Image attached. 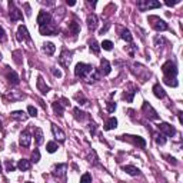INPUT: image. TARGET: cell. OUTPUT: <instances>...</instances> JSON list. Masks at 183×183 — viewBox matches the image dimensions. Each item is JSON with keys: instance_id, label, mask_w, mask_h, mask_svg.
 I'll return each instance as SVG.
<instances>
[{"instance_id": "1", "label": "cell", "mask_w": 183, "mask_h": 183, "mask_svg": "<svg viewBox=\"0 0 183 183\" xmlns=\"http://www.w3.org/2000/svg\"><path fill=\"white\" fill-rule=\"evenodd\" d=\"M162 72L164 75V79H176V75H177V68L176 64L173 63L172 60H169L162 66Z\"/></svg>"}, {"instance_id": "2", "label": "cell", "mask_w": 183, "mask_h": 183, "mask_svg": "<svg viewBox=\"0 0 183 183\" xmlns=\"http://www.w3.org/2000/svg\"><path fill=\"white\" fill-rule=\"evenodd\" d=\"M90 72H93V68L90 64H86V63H77L75 68V75L80 79H85Z\"/></svg>"}, {"instance_id": "3", "label": "cell", "mask_w": 183, "mask_h": 183, "mask_svg": "<svg viewBox=\"0 0 183 183\" xmlns=\"http://www.w3.org/2000/svg\"><path fill=\"white\" fill-rule=\"evenodd\" d=\"M149 20L150 22H155V23H152V27H153L155 30H157V32H164V30H168V23L164 22V20L159 19V17H156V16H150Z\"/></svg>"}, {"instance_id": "4", "label": "cell", "mask_w": 183, "mask_h": 183, "mask_svg": "<svg viewBox=\"0 0 183 183\" xmlns=\"http://www.w3.org/2000/svg\"><path fill=\"white\" fill-rule=\"evenodd\" d=\"M72 56H73V53L69 52V50H63V52L60 53V57H59V63L63 66V68L68 69L69 64H70V60H72Z\"/></svg>"}, {"instance_id": "5", "label": "cell", "mask_w": 183, "mask_h": 183, "mask_svg": "<svg viewBox=\"0 0 183 183\" xmlns=\"http://www.w3.org/2000/svg\"><path fill=\"white\" fill-rule=\"evenodd\" d=\"M50 22H52V15L49 11L41 10L37 16V23L40 26H46V24H50Z\"/></svg>"}, {"instance_id": "6", "label": "cell", "mask_w": 183, "mask_h": 183, "mask_svg": "<svg viewBox=\"0 0 183 183\" xmlns=\"http://www.w3.org/2000/svg\"><path fill=\"white\" fill-rule=\"evenodd\" d=\"M159 130H160L162 133H164L166 136H175L176 135V129L172 126V124L166 123V122L159 124Z\"/></svg>"}, {"instance_id": "7", "label": "cell", "mask_w": 183, "mask_h": 183, "mask_svg": "<svg viewBox=\"0 0 183 183\" xmlns=\"http://www.w3.org/2000/svg\"><path fill=\"white\" fill-rule=\"evenodd\" d=\"M143 112H145L146 116H147V117H150V119H153V120L159 119V115H157V112L149 105V103H147V102H145V103H143Z\"/></svg>"}, {"instance_id": "8", "label": "cell", "mask_w": 183, "mask_h": 183, "mask_svg": "<svg viewBox=\"0 0 183 183\" xmlns=\"http://www.w3.org/2000/svg\"><path fill=\"white\" fill-rule=\"evenodd\" d=\"M137 6L142 11H146V10H149V9L160 7V3H159V2H139Z\"/></svg>"}, {"instance_id": "9", "label": "cell", "mask_w": 183, "mask_h": 183, "mask_svg": "<svg viewBox=\"0 0 183 183\" xmlns=\"http://www.w3.org/2000/svg\"><path fill=\"white\" fill-rule=\"evenodd\" d=\"M10 6V19L11 22H16V20H22L23 19V15L20 13L19 9H16V6L13 3L9 4Z\"/></svg>"}, {"instance_id": "10", "label": "cell", "mask_w": 183, "mask_h": 183, "mask_svg": "<svg viewBox=\"0 0 183 183\" xmlns=\"http://www.w3.org/2000/svg\"><path fill=\"white\" fill-rule=\"evenodd\" d=\"M17 39H19L20 41H24V40L30 41V36H29V33H27L26 26H23V24L19 26V29H17Z\"/></svg>"}, {"instance_id": "11", "label": "cell", "mask_w": 183, "mask_h": 183, "mask_svg": "<svg viewBox=\"0 0 183 183\" xmlns=\"http://www.w3.org/2000/svg\"><path fill=\"white\" fill-rule=\"evenodd\" d=\"M57 33L56 27L50 26V24H46V26H40V34H47V36H54Z\"/></svg>"}, {"instance_id": "12", "label": "cell", "mask_w": 183, "mask_h": 183, "mask_svg": "<svg viewBox=\"0 0 183 183\" xmlns=\"http://www.w3.org/2000/svg\"><path fill=\"white\" fill-rule=\"evenodd\" d=\"M87 27H89V30H92V32H94L97 27V16L94 15V13H92V15L87 16Z\"/></svg>"}, {"instance_id": "13", "label": "cell", "mask_w": 183, "mask_h": 183, "mask_svg": "<svg viewBox=\"0 0 183 183\" xmlns=\"http://www.w3.org/2000/svg\"><path fill=\"white\" fill-rule=\"evenodd\" d=\"M110 72H112V66H110V63H109L106 59H103L100 62V75L107 76Z\"/></svg>"}, {"instance_id": "14", "label": "cell", "mask_w": 183, "mask_h": 183, "mask_svg": "<svg viewBox=\"0 0 183 183\" xmlns=\"http://www.w3.org/2000/svg\"><path fill=\"white\" fill-rule=\"evenodd\" d=\"M52 132H53V135H54V137H56L59 142H64L66 135H64L63 132H62V129H59L56 124H52Z\"/></svg>"}, {"instance_id": "15", "label": "cell", "mask_w": 183, "mask_h": 183, "mask_svg": "<svg viewBox=\"0 0 183 183\" xmlns=\"http://www.w3.org/2000/svg\"><path fill=\"white\" fill-rule=\"evenodd\" d=\"M30 140H32V137H30V135H29V132L27 130H24L20 135V139H19V143L22 146H24V147H29L30 146Z\"/></svg>"}, {"instance_id": "16", "label": "cell", "mask_w": 183, "mask_h": 183, "mask_svg": "<svg viewBox=\"0 0 183 183\" xmlns=\"http://www.w3.org/2000/svg\"><path fill=\"white\" fill-rule=\"evenodd\" d=\"M36 85H37V89H39V92H40L41 94H46V93L50 92V87H49L47 85L43 82V79H41L40 76L37 77V83H36Z\"/></svg>"}, {"instance_id": "17", "label": "cell", "mask_w": 183, "mask_h": 183, "mask_svg": "<svg viewBox=\"0 0 183 183\" xmlns=\"http://www.w3.org/2000/svg\"><path fill=\"white\" fill-rule=\"evenodd\" d=\"M116 127H117V119L116 117H110V119L106 120L105 130H112V129H116Z\"/></svg>"}, {"instance_id": "18", "label": "cell", "mask_w": 183, "mask_h": 183, "mask_svg": "<svg viewBox=\"0 0 183 183\" xmlns=\"http://www.w3.org/2000/svg\"><path fill=\"white\" fill-rule=\"evenodd\" d=\"M153 93H155V96L159 97V99H163V97L166 96V93H164L163 87H162L159 83H156V85L153 86Z\"/></svg>"}, {"instance_id": "19", "label": "cell", "mask_w": 183, "mask_h": 183, "mask_svg": "<svg viewBox=\"0 0 183 183\" xmlns=\"http://www.w3.org/2000/svg\"><path fill=\"white\" fill-rule=\"evenodd\" d=\"M17 168H19V170H22V172H26V170H29V169L32 168V163H30L29 160H26V159H22V160H19V163H17Z\"/></svg>"}, {"instance_id": "20", "label": "cell", "mask_w": 183, "mask_h": 183, "mask_svg": "<svg viewBox=\"0 0 183 183\" xmlns=\"http://www.w3.org/2000/svg\"><path fill=\"white\" fill-rule=\"evenodd\" d=\"M34 140H36V145H41L43 143V132H41L40 127H36L34 129Z\"/></svg>"}, {"instance_id": "21", "label": "cell", "mask_w": 183, "mask_h": 183, "mask_svg": "<svg viewBox=\"0 0 183 183\" xmlns=\"http://www.w3.org/2000/svg\"><path fill=\"white\" fill-rule=\"evenodd\" d=\"M53 110H54V113H56V115L63 116V113H64L63 103H60V102H54V103H53Z\"/></svg>"}, {"instance_id": "22", "label": "cell", "mask_w": 183, "mask_h": 183, "mask_svg": "<svg viewBox=\"0 0 183 183\" xmlns=\"http://www.w3.org/2000/svg\"><path fill=\"white\" fill-rule=\"evenodd\" d=\"M123 170L126 173H129L130 176H136V175H139V169L137 168H135V166H130V164H127V166H123Z\"/></svg>"}, {"instance_id": "23", "label": "cell", "mask_w": 183, "mask_h": 183, "mask_svg": "<svg viewBox=\"0 0 183 183\" xmlns=\"http://www.w3.org/2000/svg\"><path fill=\"white\" fill-rule=\"evenodd\" d=\"M7 80L11 83V85H19V76L16 75V72H9L7 73Z\"/></svg>"}, {"instance_id": "24", "label": "cell", "mask_w": 183, "mask_h": 183, "mask_svg": "<svg viewBox=\"0 0 183 183\" xmlns=\"http://www.w3.org/2000/svg\"><path fill=\"white\" fill-rule=\"evenodd\" d=\"M132 137H133V143L137 145L140 149H145L146 147V140L143 137H140V136H132Z\"/></svg>"}, {"instance_id": "25", "label": "cell", "mask_w": 183, "mask_h": 183, "mask_svg": "<svg viewBox=\"0 0 183 183\" xmlns=\"http://www.w3.org/2000/svg\"><path fill=\"white\" fill-rule=\"evenodd\" d=\"M68 169V164H57L54 169V175L56 176H64V172Z\"/></svg>"}, {"instance_id": "26", "label": "cell", "mask_w": 183, "mask_h": 183, "mask_svg": "<svg viewBox=\"0 0 183 183\" xmlns=\"http://www.w3.org/2000/svg\"><path fill=\"white\" fill-rule=\"evenodd\" d=\"M43 50H45L46 54H53L54 53V50H56V47H54V45L53 43H45V46H43Z\"/></svg>"}, {"instance_id": "27", "label": "cell", "mask_w": 183, "mask_h": 183, "mask_svg": "<svg viewBox=\"0 0 183 183\" xmlns=\"http://www.w3.org/2000/svg\"><path fill=\"white\" fill-rule=\"evenodd\" d=\"M11 117L16 120H26L27 119V115L24 112H22V110H19V112H13L11 113Z\"/></svg>"}, {"instance_id": "28", "label": "cell", "mask_w": 183, "mask_h": 183, "mask_svg": "<svg viewBox=\"0 0 183 183\" xmlns=\"http://www.w3.org/2000/svg\"><path fill=\"white\" fill-rule=\"evenodd\" d=\"M120 36H122V39H123V40H126L127 43H132V40H133V37H132L130 32H129L127 29H123V30H122V34H120Z\"/></svg>"}, {"instance_id": "29", "label": "cell", "mask_w": 183, "mask_h": 183, "mask_svg": "<svg viewBox=\"0 0 183 183\" xmlns=\"http://www.w3.org/2000/svg\"><path fill=\"white\" fill-rule=\"evenodd\" d=\"M69 30H70L73 34H77L79 32H80V26H79L76 22H72V23H69Z\"/></svg>"}, {"instance_id": "30", "label": "cell", "mask_w": 183, "mask_h": 183, "mask_svg": "<svg viewBox=\"0 0 183 183\" xmlns=\"http://www.w3.org/2000/svg\"><path fill=\"white\" fill-rule=\"evenodd\" d=\"M73 113H75V117H76L77 120H83L85 117H86V113H85V112H82V110H80L79 107H75Z\"/></svg>"}, {"instance_id": "31", "label": "cell", "mask_w": 183, "mask_h": 183, "mask_svg": "<svg viewBox=\"0 0 183 183\" xmlns=\"http://www.w3.org/2000/svg\"><path fill=\"white\" fill-rule=\"evenodd\" d=\"M90 50L94 53V54H99V52H100V46L97 45L96 40H92L90 41Z\"/></svg>"}, {"instance_id": "32", "label": "cell", "mask_w": 183, "mask_h": 183, "mask_svg": "<svg viewBox=\"0 0 183 183\" xmlns=\"http://www.w3.org/2000/svg\"><path fill=\"white\" fill-rule=\"evenodd\" d=\"M46 149H47V152L49 153H54L59 147H57V143H54V142H49L47 143V146H46Z\"/></svg>"}, {"instance_id": "33", "label": "cell", "mask_w": 183, "mask_h": 183, "mask_svg": "<svg viewBox=\"0 0 183 183\" xmlns=\"http://www.w3.org/2000/svg\"><path fill=\"white\" fill-rule=\"evenodd\" d=\"M39 160H40V152H39V149H34V152L32 153V162L37 163Z\"/></svg>"}, {"instance_id": "34", "label": "cell", "mask_w": 183, "mask_h": 183, "mask_svg": "<svg viewBox=\"0 0 183 183\" xmlns=\"http://www.w3.org/2000/svg\"><path fill=\"white\" fill-rule=\"evenodd\" d=\"M100 47H103L105 50H112V49H113V43H112L110 40H105V41H103V43L100 45Z\"/></svg>"}, {"instance_id": "35", "label": "cell", "mask_w": 183, "mask_h": 183, "mask_svg": "<svg viewBox=\"0 0 183 183\" xmlns=\"http://www.w3.org/2000/svg\"><path fill=\"white\" fill-rule=\"evenodd\" d=\"M80 183H92V176H90V173H85V175L80 177Z\"/></svg>"}, {"instance_id": "36", "label": "cell", "mask_w": 183, "mask_h": 183, "mask_svg": "<svg viewBox=\"0 0 183 183\" xmlns=\"http://www.w3.org/2000/svg\"><path fill=\"white\" fill-rule=\"evenodd\" d=\"M163 80H164L166 85H169V86H172V87L177 86V80H176V79H163Z\"/></svg>"}, {"instance_id": "37", "label": "cell", "mask_w": 183, "mask_h": 183, "mask_svg": "<svg viewBox=\"0 0 183 183\" xmlns=\"http://www.w3.org/2000/svg\"><path fill=\"white\" fill-rule=\"evenodd\" d=\"M27 112H29V116H32V117H36V116H37V109L33 107V106H29V107H27Z\"/></svg>"}, {"instance_id": "38", "label": "cell", "mask_w": 183, "mask_h": 183, "mask_svg": "<svg viewBox=\"0 0 183 183\" xmlns=\"http://www.w3.org/2000/svg\"><path fill=\"white\" fill-rule=\"evenodd\" d=\"M156 143L157 145H164L166 143V137L163 135H157L156 136Z\"/></svg>"}, {"instance_id": "39", "label": "cell", "mask_w": 183, "mask_h": 183, "mask_svg": "<svg viewBox=\"0 0 183 183\" xmlns=\"http://www.w3.org/2000/svg\"><path fill=\"white\" fill-rule=\"evenodd\" d=\"M135 93H136V90H132V92H129L127 94H124V99H126V100L130 103V102L133 100V96H135Z\"/></svg>"}, {"instance_id": "40", "label": "cell", "mask_w": 183, "mask_h": 183, "mask_svg": "<svg viewBox=\"0 0 183 183\" xmlns=\"http://www.w3.org/2000/svg\"><path fill=\"white\" fill-rule=\"evenodd\" d=\"M115 110H116V103H113V102H107V112L113 113Z\"/></svg>"}, {"instance_id": "41", "label": "cell", "mask_w": 183, "mask_h": 183, "mask_svg": "<svg viewBox=\"0 0 183 183\" xmlns=\"http://www.w3.org/2000/svg\"><path fill=\"white\" fill-rule=\"evenodd\" d=\"M76 100H79V102H82L80 105H86V99L83 96H79V94H76Z\"/></svg>"}, {"instance_id": "42", "label": "cell", "mask_w": 183, "mask_h": 183, "mask_svg": "<svg viewBox=\"0 0 183 183\" xmlns=\"http://www.w3.org/2000/svg\"><path fill=\"white\" fill-rule=\"evenodd\" d=\"M4 39H6V34H4L3 27L0 26V41H4Z\"/></svg>"}, {"instance_id": "43", "label": "cell", "mask_w": 183, "mask_h": 183, "mask_svg": "<svg viewBox=\"0 0 183 183\" xmlns=\"http://www.w3.org/2000/svg\"><path fill=\"white\" fill-rule=\"evenodd\" d=\"M180 3V0H173V2H170V0H166V4L168 6H175V4Z\"/></svg>"}, {"instance_id": "44", "label": "cell", "mask_w": 183, "mask_h": 183, "mask_svg": "<svg viewBox=\"0 0 183 183\" xmlns=\"http://www.w3.org/2000/svg\"><path fill=\"white\" fill-rule=\"evenodd\" d=\"M89 126H90V133H92V135H94V133H96V124H94V123H90Z\"/></svg>"}, {"instance_id": "45", "label": "cell", "mask_w": 183, "mask_h": 183, "mask_svg": "<svg viewBox=\"0 0 183 183\" xmlns=\"http://www.w3.org/2000/svg\"><path fill=\"white\" fill-rule=\"evenodd\" d=\"M53 76H56V77H62V72L59 70V69H53Z\"/></svg>"}, {"instance_id": "46", "label": "cell", "mask_w": 183, "mask_h": 183, "mask_svg": "<svg viewBox=\"0 0 183 183\" xmlns=\"http://www.w3.org/2000/svg\"><path fill=\"white\" fill-rule=\"evenodd\" d=\"M6 168H7V172H13V170H15V166H13V163H10V162H7V166H6Z\"/></svg>"}, {"instance_id": "47", "label": "cell", "mask_w": 183, "mask_h": 183, "mask_svg": "<svg viewBox=\"0 0 183 183\" xmlns=\"http://www.w3.org/2000/svg\"><path fill=\"white\" fill-rule=\"evenodd\" d=\"M166 157V159H168L169 162H170V163H173V164H177V162H176V159L175 157H170V156H164Z\"/></svg>"}, {"instance_id": "48", "label": "cell", "mask_w": 183, "mask_h": 183, "mask_svg": "<svg viewBox=\"0 0 183 183\" xmlns=\"http://www.w3.org/2000/svg\"><path fill=\"white\" fill-rule=\"evenodd\" d=\"M163 39H160V37H156V46H159V43H163Z\"/></svg>"}, {"instance_id": "49", "label": "cell", "mask_w": 183, "mask_h": 183, "mask_svg": "<svg viewBox=\"0 0 183 183\" xmlns=\"http://www.w3.org/2000/svg\"><path fill=\"white\" fill-rule=\"evenodd\" d=\"M179 122L183 123V119H182V112H179Z\"/></svg>"}, {"instance_id": "50", "label": "cell", "mask_w": 183, "mask_h": 183, "mask_svg": "<svg viewBox=\"0 0 183 183\" xmlns=\"http://www.w3.org/2000/svg\"><path fill=\"white\" fill-rule=\"evenodd\" d=\"M68 4H69V6H75L76 2H69V0H68Z\"/></svg>"}, {"instance_id": "51", "label": "cell", "mask_w": 183, "mask_h": 183, "mask_svg": "<svg viewBox=\"0 0 183 183\" xmlns=\"http://www.w3.org/2000/svg\"><path fill=\"white\" fill-rule=\"evenodd\" d=\"M0 129H2V122H0Z\"/></svg>"}, {"instance_id": "52", "label": "cell", "mask_w": 183, "mask_h": 183, "mask_svg": "<svg viewBox=\"0 0 183 183\" xmlns=\"http://www.w3.org/2000/svg\"><path fill=\"white\" fill-rule=\"evenodd\" d=\"M26 183H32V182H26Z\"/></svg>"}]
</instances>
